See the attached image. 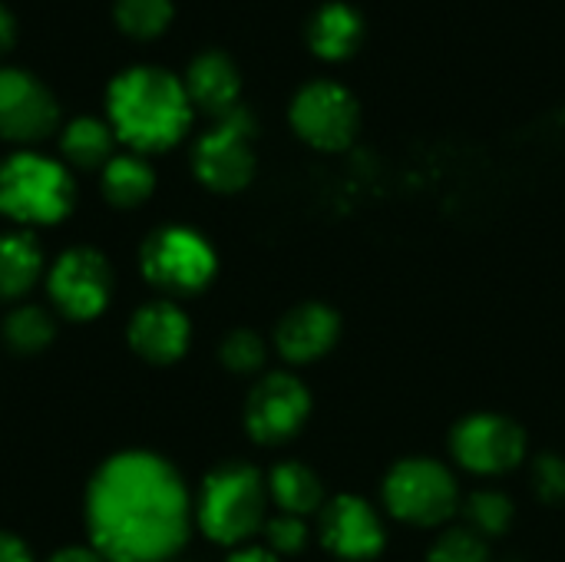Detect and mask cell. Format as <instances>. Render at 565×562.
<instances>
[{"label": "cell", "mask_w": 565, "mask_h": 562, "mask_svg": "<svg viewBox=\"0 0 565 562\" xmlns=\"http://www.w3.org/2000/svg\"><path fill=\"white\" fill-rule=\"evenodd\" d=\"M427 562H493V556L483 537H477L470 527H454L434 540Z\"/></svg>", "instance_id": "484cf974"}, {"label": "cell", "mask_w": 565, "mask_h": 562, "mask_svg": "<svg viewBox=\"0 0 565 562\" xmlns=\"http://www.w3.org/2000/svg\"><path fill=\"white\" fill-rule=\"evenodd\" d=\"M60 123L53 93L26 70H0V136L10 142H40Z\"/></svg>", "instance_id": "4fadbf2b"}, {"label": "cell", "mask_w": 565, "mask_h": 562, "mask_svg": "<svg viewBox=\"0 0 565 562\" xmlns=\"http://www.w3.org/2000/svg\"><path fill=\"white\" fill-rule=\"evenodd\" d=\"M189 341H192L189 315L169 298L146 301L129 321V348L152 364L179 361L189 351Z\"/></svg>", "instance_id": "5bb4252c"}, {"label": "cell", "mask_w": 565, "mask_h": 562, "mask_svg": "<svg viewBox=\"0 0 565 562\" xmlns=\"http://www.w3.org/2000/svg\"><path fill=\"white\" fill-rule=\"evenodd\" d=\"M268 500L281 513L301 517V520L318 517L321 507L328 503L321 477L308 464H298V460H281L278 467H271V474H268Z\"/></svg>", "instance_id": "e0dca14e"}, {"label": "cell", "mask_w": 565, "mask_h": 562, "mask_svg": "<svg viewBox=\"0 0 565 562\" xmlns=\"http://www.w3.org/2000/svg\"><path fill=\"white\" fill-rule=\"evenodd\" d=\"M13 36H17V23H13L10 10L0 3V53H7L13 46Z\"/></svg>", "instance_id": "1f68e13d"}, {"label": "cell", "mask_w": 565, "mask_h": 562, "mask_svg": "<svg viewBox=\"0 0 565 562\" xmlns=\"http://www.w3.org/2000/svg\"><path fill=\"white\" fill-rule=\"evenodd\" d=\"M192 517L179 470L149 450L109 457L86 490L89 547L106 562H169L189 543Z\"/></svg>", "instance_id": "6da1fadb"}, {"label": "cell", "mask_w": 565, "mask_h": 562, "mask_svg": "<svg viewBox=\"0 0 565 562\" xmlns=\"http://www.w3.org/2000/svg\"><path fill=\"white\" fill-rule=\"evenodd\" d=\"M113 142H116L113 126H106L103 119H93V116H79L63 129L60 149L70 166L99 169L113 159Z\"/></svg>", "instance_id": "44dd1931"}, {"label": "cell", "mask_w": 565, "mask_h": 562, "mask_svg": "<svg viewBox=\"0 0 565 562\" xmlns=\"http://www.w3.org/2000/svg\"><path fill=\"white\" fill-rule=\"evenodd\" d=\"M533 490L543 503L563 507L565 503V457L546 450L533 460Z\"/></svg>", "instance_id": "4316f807"}, {"label": "cell", "mask_w": 565, "mask_h": 562, "mask_svg": "<svg viewBox=\"0 0 565 562\" xmlns=\"http://www.w3.org/2000/svg\"><path fill=\"white\" fill-rule=\"evenodd\" d=\"M46 291L63 318L89 321L113 298V268L96 248H66L46 275Z\"/></svg>", "instance_id": "8fae6325"}, {"label": "cell", "mask_w": 565, "mask_h": 562, "mask_svg": "<svg viewBox=\"0 0 565 562\" xmlns=\"http://www.w3.org/2000/svg\"><path fill=\"white\" fill-rule=\"evenodd\" d=\"M364 20L348 3H324L308 23V43L321 60H344L361 46Z\"/></svg>", "instance_id": "ac0fdd59"}, {"label": "cell", "mask_w": 565, "mask_h": 562, "mask_svg": "<svg viewBox=\"0 0 565 562\" xmlns=\"http://www.w3.org/2000/svg\"><path fill=\"white\" fill-rule=\"evenodd\" d=\"M76 202L73 176L40 152H13L0 162V215L20 225H56Z\"/></svg>", "instance_id": "277c9868"}, {"label": "cell", "mask_w": 565, "mask_h": 562, "mask_svg": "<svg viewBox=\"0 0 565 562\" xmlns=\"http://www.w3.org/2000/svg\"><path fill=\"white\" fill-rule=\"evenodd\" d=\"M43 272V252L30 232L0 235V301L23 298Z\"/></svg>", "instance_id": "d6986e66"}, {"label": "cell", "mask_w": 565, "mask_h": 562, "mask_svg": "<svg viewBox=\"0 0 565 562\" xmlns=\"http://www.w3.org/2000/svg\"><path fill=\"white\" fill-rule=\"evenodd\" d=\"M46 562H106L93 547H66L60 553H53Z\"/></svg>", "instance_id": "f546056e"}, {"label": "cell", "mask_w": 565, "mask_h": 562, "mask_svg": "<svg viewBox=\"0 0 565 562\" xmlns=\"http://www.w3.org/2000/svg\"><path fill=\"white\" fill-rule=\"evenodd\" d=\"M268 480L252 464L215 467L199 490L195 523L218 547H242L265 530Z\"/></svg>", "instance_id": "3957f363"}, {"label": "cell", "mask_w": 565, "mask_h": 562, "mask_svg": "<svg viewBox=\"0 0 565 562\" xmlns=\"http://www.w3.org/2000/svg\"><path fill=\"white\" fill-rule=\"evenodd\" d=\"M463 517H467V527L477 537L490 540V537H503L510 530L516 510H513V500L507 494H500V490H477V494L467 497Z\"/></svg>", "instance_id": "603a6c76"}, {"label": "cell", "mask_w": 565, "mask_h": 562, "mask_svg": "<svg viewBox=\"0 0 565 562\" xmlns=\"http://www.w3.org/2000/svg\"><path fill=\"white\" fill-rule=\"evenodd\" d=\"M172 20V0H116V23L146 40L169 26Z\"/></svg>", "instance_id": "cb8c5ba5"}, {"label": "cell", "mask_w": 565, "mask_h": 562, "mask_svg": "<svg viewBox=\"0 0 565 562\" xmlns=\"http://www.w3.org/2000/svg\"><path fill=\"white\" fill-rule=\"evenodd\" d=\"M454 460L477 477H500L523 464L526 431L503 414H470L450 434Z\"/></svg>", "instance_id": "9c48e42d"}, {"label": "cell", "mask_w": 565, "mask_h": 562, "mask_svg": "<svg viewBox=\"0 0 565 562\" xmlns=\"http://www.w3.org/2000/svg\"><path fill=\"white\" fill-rule=\"evenodd\" d=\"M185 93H189V103L192 109H202L215 119H222L225 113H232L238 106V89H242V79H238V70L235 63L225 56V53H199L189 70H185Z\"/></svg>", "instance_id": "2e32d148"}, {"label": "cell", "mask_w": 565, "mask_h": 562, "mask_svg": "<svg viewBox=\"0 0 565 562\" xmlns=\"http://www.w3.org/2000/svg\"><path fill=\"white\" fill-rule=\"evenodd\" d=\"M225 562H281L268 547H242V550H235L232 556Z\"/></svg>", "instance_id": "4dcf8cb0"}, {"label": "cell", "mask_w": 565, "mask_h": 562, "mask_svg": "<svg viewBox=\"0 0 565 562\" xmlns=\"http://www.w3.org/2000/svg\"><path fill=\"white\" fill-rule=\"evenodd\" d=\"M341 338V318L321 301L295 305L275 328V351L288 364H311L324 358Z\"/></svg>", "instance_id": "9a60e30c"}, {"label": "cell", "mask_w": 565, "mask_h": 562, "mask_svg": "<svg viewBox=\"0 0 565 562\" xmlns=\"http://www.w3.org/2000/svg\"><path fill=\"white\" fill-rule=\"evenodd\" d=\"M56 335L53 315L40 305H20L3 318V341L13 354H40Z\"/></svg>", "instance_id": "7402d4cb"}, {"label": "cell", "mask_w": 565, "mask_h": 562, "mask_svg": "<svg viewBox=\"0 0 565 562\" xmlns=\"http://www.w3.org/2000/svg\"><path fill=\"white\" fill-rule=\"evenodd\" d=\"M106 109L116 139L139 152H162L175 146L192 123V103L182 79L162 66L122 70L109 83Z\"/></svg>", "instance_id": "7a4b0ae2"}, {"label": "cell", "mask_w": 565, "mask_h": 562, "mask_svg": "<svg viewBox=\"0 0 565 562\" xmlns=\"http://www.w3.org/2000/svg\"><path fill=\"white\" fill-rule=\"evenodd\" d=\"M218 358H222L225 371L242 374V378H252V374H258L265 368L268 344L262 341V335H255L248 328H238V331L225 335V341L218 348Z\"/></svg>", "instance_id": "d4e9b609"}, {"label": "cell", "mask_w": 565, "mask_h": 562, "mask_svg": "<svg viewBox=\"0 0 565 562\" xmlns=\"http://www.w3.org/2000/svg\"><path fill=\"white\" fill-rule=\"evenodd\" d=\"M318 537L328 553L348 562L374 560L387 543V530H384L377 510L367 500L351 497V494L331 497L321 507Z\"/></svg>", "instance_id": "7c38bea8"}, {"label": "cell", "mask_w": 565, "mask_h": 562, "mask_svg": "<svg viewBox=\"0 0 565 562\" xmlns=\"http://www.w3.org/2000/svg\"><path fill=\"white\" fill-rule=\"evenodd\" d=\"M252 136H255V119L242 106L215 119V126L195 142V152H192V169L199 182L209 185L212 192L245 189L255 176Z\"/></svg>", "instance_id": "52a82bcc"}, {"label": "cell", "mask_w": 565, "mask_h": 562, "mask_svg": "<svg viewBox=\"0 0 565 562\" xmlns=\"http://www.w3.org/2000/svg\"><path fill=\"white\" fill-rule=\"evenodd\" d=\"M0 562H33V553L13 533H0Z\"/></svg>", "instance_id": "f1b7e54d"}, {"label": "cell", "mask_w": 565, "mask_h": 562, "mask_svg": "<svg viewBox=\"0 0 565 562\" xmlns=\"http://www.w3.org/2000/svg\"><path fill=\"white\" fill-rule=\"evenodd\" d=\"M358 123H361V113H358L354 96L334 79H315L301 86L291 99L295 132L321 152L348 149L358 136Z\"/></svg>", "instance_id": "30bf717a"}, {"label": "cell", "mask_w": 565, "mask_h": 562, "mask_svg": "<svg viewBox=\"0 0 565 562\" xmlns=\"http://www.w3.org/2000/svg\"><path fill=\"white\" fill-rule=\"evenodd\" d=\"M156 189V172L142 156H113L103 166V195L116 209L146 202Z\"/></svg>", "instance_id": "ffe728a7"}, {"label": "cell", "mask_w": 565, "mask_h": 562, "mask_svg": "<svg viewBox=\"0 0 565 562\" xmlns=\"http://www.w3.org/2000/svg\"><path fill=\"white\" fill-rule=\"evenodd\" d=\"M384 510L411 527H444L460 510L454 474L430 457H407L394 464L381 484Z\"/></svg>", "instance_id": "5b68a950"}, {"label": "cell", "mask_w": 565, "mask_h": 562, "mask_svg": "<svg viewBox=\"0 0 565 562\" xmlns=\"http://www.w3.org/2000/svg\"><path fill=\"white\" fill-rule=\"evenodd\" d=\"M308 523L301 517H288V513H278L275 520L265 523V540H268V550L275 556H295L308 547Z\"/></svg>", "instance_id": "83f0119b"}, {"label": "cell", "mask_w": 565, "mask_h": 562, "mask_svg": "<svg viewBox=\"0 0 565 562\" xmlns=\"http://www.w3.org/2000/svg\"><path fill=\"white\" fill-rule=\"evenodd\" d=\"M311 414V394L288 371L262 374L245 401V431L262 447H281L301 434Z\"/></svg>", "instance_id": "ba28073f"}, {"label": "cell", "mask_w": 565, "mask_h": 562, "mask_svg": "<svg viewBox=\"0 0 565 562\" xmlns=\"http://www.w3.org/2000/svg\"><path fill=\"white\" fill-rule=\"evenodd\" d=\"M139 265L149 285L166 295H199L215 278L218 258L205 235L189 225H162L156 229L139 252Z\"/></svg>", "instance_id": "8992f818"}]
</instances>
